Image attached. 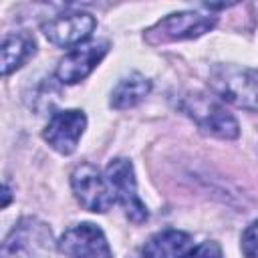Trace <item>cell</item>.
<instances>
[{"instance_id":"obj_1","label":"cell","mask_w":258,"mask_h":258,"mask_svg":"<svg viewBox=\"0 0 258 258\" xmlns=\"http://www.w3.org/2000/svg\"><path fill=\"white\" fill-rule=\"evenodd\" d=\"M177 107L189 117L194 119V123L220 139H236L240 135V127L238 121L232 113L226 111V107H222L214 97H208L204 93H185L179 97Z\"/></svg>"},{"instance_id":"obj_2","label":"cell","mask_w":258,"mask_h":258,"mask_svg":"<svg viewBox=\"0 0 258 258\" xmlns=\"http://www.w3.org/2000/svg\"><path fill=\"white\" fill-rule=\"evenodd\" d=\"M50 228L36 218H22L0 244V258H50Z\"/></svg>"},{"instance_id":"obj_3","label":"cell","mask_w":258,"mask_h":258,"mask_svg":"<svg viewBox=\"0 0 258 258\" xmlns=\"http://www.w3.org/2000/svg\"><path fill=\"white\" fill-rule=\"evenodd\" d=\"M210 89L224 101L256 111V71L236 64H216L210 71Z\"/></svg>"},{"instance_id":"obj_4","label":"cell","mask_w":258,"mask_h":258,"mask_svg":"<svg viewBox=\"0 0 258 258\" xmlns=\"http://www.w3.org/2000/svg\"><path fill=\"white\" fill-rule=\"evenodd\" d=\"M105 181L113 194V200L121 204V208L125 210V216L133 224H141L147 220L149 212L141 202V198L137 196V181H135L133 165L129 159L125 157L113 159L105 169Z\"/></svg>"},{"instance_id":"obj_5","label":"cell","mask_w":258,"mask_h":258,"mask_svg":"<svg viewBox=\"0 0 258 258\" xmlns=\"http://www.w3.org/2000/svg\"><path fill=\"white\" fill-rule=\"evenodd\" d=\"M216 16H208L202 12L185 10L175 12L165 18H161L155 26L147 30L149 42H169V40H187L198 38L204 32H210L216 26Z\"/></svg>"},{"instance_id":"obj_6","label":"cell","mask_w":258,"mask_h":258,"mask_svg":"<svg viewBox=\"0 0 258 258\" xmlns=\"http://www.w3.org/2000/svg\"><path fill=\"white\" fill-rule=\"evenodd\" d=\"M71 185H73V194L77 202L89 212L103 214L115 204L105 177H101L99 169L93 163L77 165L71 175Z\"/></svg>"},{"instance_id":"obj_7","label":"cell","mask_w":258,"mask_h":258,"mask_svg":"<svg viewBox=\"0 0 258 258\" xmlns=\"http://www.w3.org/2000/svg\"><path fill=\"white\" fill-rule=\"evenodd\" d=\"M56 246L67 258H113L103 230L91 222L64 230Z\"/></svg>"},{"instance_id":"obj_8","label":"cell","mask_w":258,"mask_h":258,"mask_svg":"<svg viewBox=\"0 0 258 258\" xmlns=\"http://www.w3.org/2000/svg\"><path fill=\"white\" fill-rule=\"evenodd\" d=\"M95 26L97 20L89 12H64L48 18L46 22H42L40 28L52 44L69 48L85 42L93 34Z\"/></svg>"},{"instance_id":"obj_9","label":"cell","mask_w":258,"mask_h":258,"mask_svg":"<svg viewBox=\"0 0 258 258\" xmlns=\"http://www.w3.org/2000/svg\"><path fill=\"white\" fill-rule=\"evenodd\" d=\"M85 127H87V117L83 111L79 109L58 111L48 119L42 137L54 151L62 155H71L77 149L79 139L85 133Z\"/></svg>"},{"instance_id":"obj_10","label":"cell","mask_w":258,"mask_h":258,"mask_svg":"<svg viewBox=\"0 0 258 258\" xmlns=\"http://www.w3.org/2000/svg\"><path fill=\"white\" fill-rule=\"evenodd\" d=\"M107 50H109V42H105V40L77 46L64 58H60V62L56 67V73H54L56 79L60 83H64V85L81 83L103 60V56L107 54Z\"/></svg>"},{"instance_id":"obj_11","label":"cell","mask_w":258,"mask_h":258,"mask_svg":"<svg viewBox=\"0 0 258 258\" xmlns=\"http://www.w3.org/2000/svg\"><path fill=\"white\" fill-rule=\"evenodd\" d=\"M34 54V38L28 32H12L0 42V77L12 75Z\"/></svg>"},{"instance_id":"obj_12","label":"cell","mask_w":258,"mask_h":258,"mask_svg":"<svg viewBox=\"0 0 258 258\" xmlns=\"http://www.w3.org/2000/svg\"><path fill=\"white\" fill-rule=\"evenodd\" d=\"M191 236L181 230H163L151 236L143 246L145 258H179L189 248Z\"/></svg>"},{"instance_id":"obj_13","label":"cell","mask_w":258,"mask_h":258,"mask_svg":"<svg viewBox=\"0 0 258 258\" xmlns=\"http://www.w3.org/2000/svg\"><path fill=\"white\" fill-rule=\"evenodd\" d=\"M149 91H151V83L143 75L133 73L115 85V89L111 93V107L119 109V111L135 107L149 95Z\"/></svg>"},{"instance_id":"obj_14","label":"cell","mask_w":258,"mask_h":258,"mask_svg":"<svg viewBox=\"0 0 258 258\" xmlns=\"http://www.w3.org/2000/svg\"><path fill=\"white\" fill-rule=\"evenodd\" d=\"M179 258H222V248L218 242L208 240L194 248H187Z\"/></svg>"},{"instance_id":"obj_15","label":"cell","mask_w":258,"mask_h":258,"mask_svg":"<svg viewBox=\"0 0 258 258\" xmlns=\"http://www.w3.org/2000/svg\"><path fill=\"white\" fill-rule=\"evenodd\" d=\"M242 252L246 258H256V222H250L242 232Z\"/></svg>"},{"instance_id":"obj_16","label":"cell","mask_w":258,"mask_h":258,"mask_svg":"<svg viewBox=\"0 0 258 258\" xmlns=\"http://www.w3.org/2000/svg\"><path fill=\"white\" fill-rule=\"evenodd\" d=\"M10 202H12V189L8 185H2L0 183V210L6 208V206H10Z\"/></svg>"},{"instance_id":"obj_17","label":"cell","mask_w":258,"mask_h":258,"mask_svg":"<svg viewBox=\"0 0 258 258\" xmlns=\"http://www.w3.org/2000/svg\"><path fill=\"white\" fill-rule=\"evenodd\" d=\"M133 258H145V256H133Z\"/></svg>"}]
</instances>
